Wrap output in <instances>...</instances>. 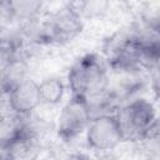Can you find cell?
Here are the masks:
<instances>
[{
	"label": "cell",
	"instance_id": "cell-1",
	"mask_svg": "<svg viewBox=\"0 0 160 160\" xmlns=\"http://www.w3.org/2000/svg\"><path fill=\"white\" fill-rule=\"evenodd\" d=\"M109 78L104 61L99 55L89 52L79 58L69 70L68 86L71 96L80 98L91 104L108 91Z\"/></svg>",
	"mask_w": 160,
	"mask_h": 160
},
{
	"label": "cell",
	"instance_id": "cell-2",
	"mask_svg": "<svg viewBox=\"0 0 160 160\" xmlns=\"http://www.w3.org/2000/svg\"><path fill=\"white\" fill-rule=\"evenodd\" d=\"M115 118L124 141H141L156 119V111L149 100L139 98L116 109Z\"/></svg>",
	"mask_w": 160,
	"mask_h": 160
},
{
	"label": "cell",
	"instance_id": "cell-3",
	"mask_svg": "<svg viewBox=\"0 0 160 160\" xmlns=\"http://www.w3.org/2000/svg\"><path fill=\"white\" fill-rule=\"evenodd\" d=\"M82 30V15L75 4H69L51 14L42 24L38 39L46 44L71 41Z\"/></svg>",
	"mask_w": 160,
	"mask_h": 160
},
{
	"label": "cell",
	"instance_id": "cell-4",
	"mask_svg": "<svg viewBox=\"0 0 160 160\" xmlns=\"http://www.w3.org/2000/svg\"><path fill=\"white\" fill-rule=\"evenodd\" d=\"M92 119L86 100L71 96L64 105L58 119V135L64 141H71L86 131Z\"/></svg>",
	"mask_w": 160,
	"mask_h": 160
},
{
	"label": "cell",
	"instance_id": "cell-5",
	"mask_svg": "<svg viewBox=\"0 0 160 160\" xmlns=\"http://www.w3.org/2000/svg\"><path fill=\"white\" fill-rule=\"evenodd\" d=\"M86 144L95 151H108L122 142V136L114 114H104L91 119L85 131Z\"/></svg>",
	"mask_w": 160,
	"mask_h": 160
},
{
	"label": "cell",
	"instance_id": "cell-6",
	"mask_svg": "<svg viewBox=\"0 0 160 160\" xmlns=\"http://www.w3.org/2000/svg\"><path fill=\"white\" fill-rule=\"evenodd\" d=\"M130 38L146 65L160 64V16L142 20Z\"/></svg>",
	"mask_w": 160,
	"mask_h": 160
},
{
	"label": "cell",
	"instance_id": "cell-7",
	"mask_svg": "<svg viewBox=\"0 0 160 160\" xmlns=\"http://www.w3.org/2000/svg\"><path fill=\"white\" fill-rule=\"evenodd\" d=\"M106 61L115 71H135L142 65H146L132 42L130 34L120 36L119 39L110 40L106 48Z\"/></svg>",
	"mask_w": 160,
	"mask_h": 160
},
{
	"label": "cell",
	"instance_id": "cell-8",
	"mask_svg": "<svg viewBox=\"0 0 160 160\" xmlns=\"http://www.w3.org/2000/svg\"><path fill=\"white\" fill-rule=\"evenodd\" d=\"M5 92L8 94L9 108L18 118L31 114L41 104L39 82L32 79L22 78L14 82Z\"/></svg>",
	"mask_w": 160,
	"mask_h": 160
},
{
	"label": "cell",
	"instance_id": "cell-9",
	"mask_svg": "<svg viewBox=\"0 0 160 160\" xmlns=\"http://www.w3.org/2000/svg\"><path fill=\"white\" fill-rule=\"evenodd\" d=\"M39 90H40V98L42 104L56 105L64 98L65 85L62 80H60L59 78L50 76L44 79L41 82H39Z\"/></svg>",
	"mask_w": 160,
	"mask_h": 160
},
{
	"label": "cell",
	"instance_id": "cell-10",
	"mask_svg": "<svg viewBox=\"0 0 160 160\" xmlns=\"http://www.w3.org/2000/svg\"><path fill=\"white\" fill-rule=\"evenodd\" d=\"M2 4L9 8L10 16L15 18H31L41 8V2L38 1H10Z\"/></svg>",
	"mask_w": 160,
	"mask_h": 160
},
{
	"label": "cell",
	"instance_id": "cell-11",
	"mask_svg": "<svg viewBox=\"0 0 160 160\" xmlns=\"http://www.w3.org/2000/svg\"><path fill=\"white\" fill-rule=\"evenodd\" d=\"M145 148L154 152H160V118H156L141 139Z\"/></svg>",
	"mask_w": 160,
	"mask_h": 160
},
{
	"label": "cell",
	"instance_id": "cell-12",
	"mask_svg": "<svg viewBox=\"0 0 160 160\" xmlns=\"http://www.w3.org/2000/svg\"><path fill=\"white\" fill-rule=\"evenodd\" d=\"M151 89H152V92H154L155 98L160 100V64L158 65L156 70L152 74V78H151Z\"/></svg>",
	"mask_w": 160,
	"mask_h": 160
}]
</instances>
